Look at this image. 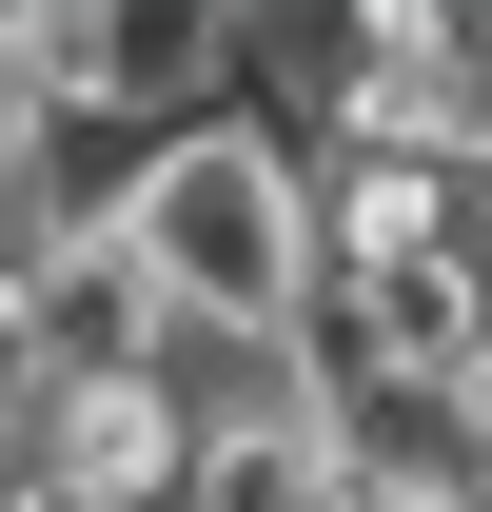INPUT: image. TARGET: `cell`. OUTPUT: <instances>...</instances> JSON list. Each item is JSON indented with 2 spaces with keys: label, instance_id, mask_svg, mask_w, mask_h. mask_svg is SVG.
Listing matches in <instances>:
<instances>
[{
  "label": "cell",
  "instance_id": "cell-4",
  "mask_svg": "<svg viewBox=\"0 0 492 512\" xmlns=\"http://www.w3.org/2000/svg\"><path fill=\"white\" fill-rule=\"evenodd\" d=\"M20 414H40V394H20V355H0V434H20Z\"/></svg>",
  "mask_w": 492,
  "mask_h": 512
},
{
  "label": "cell",
  "instance_id": "cell-1",
  "mask_svg": "<svg viewBox=\"0 0 492 512\" xmlns=\"http://www.w3.org/2000/svg\"><path fill=\"white\" fill-rule=\"evenodd\" d=\"M119 256H138V296L178 335H296V296H315V158L276 119H178L138 158Z\"/></svg>",
  "mask_w": 492,
  "mask_h": 512
},
{
  "label": "cell",
  "instance_id": "cell-2",
  "mask_svg": "<svg viewBox=\"0 0 492 512\" xmlns=\"http://www.w3.org/2000/svg\"><path fill=\"white\" fill-rule=\"evenodd\" d=\"M0 355H20V394H138L158 355H178V316L138 296V256H20L0 276Z\"/></svg>",
  "mask_w": 492,
  "mask_h": 512
},
{
  "label": "cell",
  "instance_id": "cell-3",
  "mask_svg": "<svg viewBox=\"0 0 492 512\" xmlns=\"http://www.w3.org/2000/svg\"><path fill=\"white\" fill-rule=\"evenodd\" d=\"M453 217H473V197L433 178V158H315V296H355V276L433 256Z\"/></svg>",
  "mask_w": 492,
  "mask_h": 512
}]
</instances>
